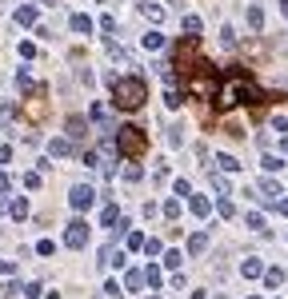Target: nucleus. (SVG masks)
<instances>
[{"instance_id": "1", "label": "nucleus", "mask_w": 288, "mask_h": 299, "mask_svg": "<svg viewBox=\"0 0 288 299\" xmlns=\"http://www.w3.org/2000/svg\"><path fill=\"white\" fill-rule=\"evenodd\" d=\"M108 84H112V104H116L120 112H136L144 100H148V84H144L140 76H108Z\"/></svg>"}, {"instance_id": "2", "label": "nucleus", "mask_w": 288, "mask_h": 299, "mask_svg": "<svg viewBox=\"0 0 288 299\" xmlns=\"http://www.w3.org/2000/svg\"><path fill=\"white\" fill-rule=\"evenodd\" d=\"M116 148H120V156L140 160L144 152H148V136H144L136 124H124V128H116Z\"/></svg>"}, {"instance_id": "3", "label": "nucleus", "mask_w": 288, "mask_h": 299, "mask_svg": "<svg viewBox=\"0 0 288 299\" xmlns=\"http://www.w3.org/2000/svg\"><path fill=\"white\" fill-rule=\"evenodd\" d=\"M64 243L80 252V248L88 243V224H84V220H72V224H68V231H64Z\"/></svg>"}, {"instance_id": "4", "label": "nucleus", "mask_w": 288, "mask_h": 299, "mask_svg": "<svg viewBox=\"0 0 288 299\" xmlns=\"http://www.w3.org/2000/svg\"><path fill=\"white\" fill-rule=\"evenodd\" d=\"M92 204H96V192L88 184H76V187H72V207H76V211H88Z\"/></svg>"}, {"instance_id": "5", "label": "nucleus", "mask_w": 288, "mask_h": 299, "mask_svg": "<svg viewBox=\"0 0 288 299\" xmlns=\"http://www.w3.org/2000/svg\"><path fill=\"white\" fill-rule=\"evenodd\" d=\"M12 20L20 24V28H32V24H36V8H32V4H20V8H16V16H12Z\"/></svg>"}, {"instance_id": "6", "label": "nucleus", "mask_w": 288, "mask_h": 299, "mask_svg": "<svg viewBox=\"0 0 288 299\" xmlns=\"http://www.w3.org/2000/svg\"><path fill=\"white\" fill-rule=\"evenodd\" d=\"M140 44H144V52H160V48H164V36L152 28V32H144V36H140Z\"/></svg>"}, {"instance_id": "7", "label": "nucleus", "mask_w": 288, "mask_h": 299, "mask_svg": "<svg viewBox=\"0 0 288 299\" xmlns=\"http://www.w3.org/2000/svg\"><path fill=\"white\" fill-rule=\"evenodd\" d=\"M248 28H252V32H260V28H264V8H260V4H248Z\"/></svg>"}, {"instance_id": "8", "label": "nucleus", "mask_w": 288, "mask_h": 299, "mask_svg": "<svg viewBox=\"0 0 288 299\" xmlns=\"http://www.w3.org/2000/svg\"><path fill=\"white\" fill-rule=\"evenodd\" d=\"M84 136H88V124H84L80 116H72L68 120V140H84Z\"/></svg>"}, {"instance_id": "9", "label": "nucleus", "mask_w": 288, "mask_h": 299, "mask_svg": "<svg viewBox=\"0 0 288 299\" xmlns=\"http://www.w3.org/2000/svg\"><path fill=\"white\" fill-rule=\"evenodd\" d=\"M68 152H72V140H64V136L48 144V156H68Z\"/></svg>"}, {"instance_id": "10", "label": "nucleus", "mask_w": 288, "mask_h": 299, "mask_svg": "<svg viewBox=\"0 0 288 299\" xmlns=\"http://www.w3.org/2000/svg\"><path fill=\"white\" fill-rule=\"evenodd\" d=\"M72 32H80V36H88V32H92V20H88L84 12H76V16H72Z\"/></svg>"}, {"instance_id": "11", "label": "nucleus", "mask_w": 288, "mask_h": 299, "mask_svg": "<svg viewBox=\"0 0 288 299\" xmlns=\"http://www.w3.org/2000/svg\"><path fill=\"white\" fill-rule=\"evenodd\" d=\"M240 271H244V279H256V276H264L260 259H244V263H240Z\"/></svg>"}, {"instance_id": "12", "label": "nucleus", "mask_w": 288, "mask_h": 299, "mask_svg": "<svg viewBox=\"0 0 288 299\" xmlns=\"http://www.w3.org/2000/svg\"><path fill=\"white\" fill-rule=\"evenodd\" d=\"M204 248H208V235H204V231H196V235L188 239V252L192 255H204Z\"/></svg>"}, {"instance_id": "13", "label": "nucleus", "mask_w": 288, "mask_h": 299, "mask_svg": "<svg viewBox=\"0 0 288 299\" xmlns=\"http://www.w3.org/2000/svg\"><path fill=\"white\" fill-rule=\"evenodd\" d=\"M140 12H144V16H148L152 24H160V20H164V8H160V4H140Z\"/></svg>"}, {"instance_id": "14", "label": "nucleus", "mask_w": 288, "mask_h": 299, "mask_svg": "<svg viewBox=\"0 0 288 299\" xmlns=\"http://www.w3.org/2000/svg\"><path fill=\"white\" fill-rule=\"evenodd\" d=\"M208 211H212V204H208L204 196H192V215H200V220H204Z\"/></svg>"}, {"instance_id": "15", "label": "nucleus", "mask_w": 288, "mask_h": 299, "mask_svg": "<svg viewBox=\"0 0 288 299\" xmlns=\"http://www.w3.org/2000/svg\"><path fill=\"white\" fill-rule=\"evenodd\" d=\"M144 279H148V287H160V279H164V271H160L156 263H148V267H144Z\"/></svg>"}, {"instance_id": "16", "label": "nucleus", "mask_w": 288, "mask_h": 299, "mask_svg": "<svg viewBox=\"0 0 288 299\" xmlns=\"http://www.w3.org/2000/svg\"><path fill=\"white\" fill-rule=\"evenodd\" d=\"M264 283H268V287H280V283H284V271H280V267H268V271H264Z\"/></svg>"}, {"instance_id": "17", "label": "nucleus", "mask_w": 288, "mask_h": 299, "mask_svg": "<svg viewBox=\"0 0 288 299\" xmlns=\"http://www.w3.org/2000/svg\"><path fill=\"white\" fill-rule=\"evenodd\" d=\"M216 168H220V172H236L240 164L232 160V156H228V152H220V156H216Z\"/></svg>"}, {"instance_id": "18", "label": "nucleus", "mask_w": 288, "mask_h": 299, "mask_svg": "<svg viewBox=\"0 0 288 299\" xmlns=\"http://www.w3.org/2000/svg\"><path fill=\"white\" fill-rule=\"evenodd\" d=\"M216 211H220L224 220H232V215H236V207H232V200H228V196H220V204H216Z\"/></svg>"}, {"instance_id": "19", "label": "nucleus", "mask_w": 288, "mask_h": 299, "mask_svg": "<svg viewBox=\"0 0 288 299\" xmlns=\"http://www.w3.org/2000/svg\"><path fill=\"white\" fill-rule=\"evenodd\" d=\"M8 211H12V220H24V215H28V204H24V200H12Z\"/></svg>"}, {"instance_id": "20", "label": "nucleus", "mask_w": 288, "mask_h": 299, "mask_svg": "<svg viewBox=\"0 0 288 299\" xmlns=\"http://www.w3.org/2000/svg\"><path fill=\"white\" fill-rule=\"evenodd\" d=\"M140 176H144V168H140V164H128V168H124V180H128V184H136Z\"/></svg>"}, {"instance_id": "21", "label": "nucleus", "mask_w": 288, "mask_h": 299, "mask_svg": "<svg viewBox=\"0 0 288 299\" xmlns=\"http://www.w3.org/2000/svg\"><path fill=\"white\" fill-rule=\"evenodd\" d=\"M244 224H248L252 231H264V215H260V211H248V220H244Z\"/></svg>"}, {"instance_id": "22", "label": "nucleus", "mask_w": 288, "mask_h": 299, "mask_svg": "<svg viewBox=\"0 0 288 299\" xmlns=\"http://www.w3.org/2000/svg\"><path fill=\"white\" fill-rule=\"evenodd\" d=\"M272 128L276 132H288V112H272Z\"/></svg>"}, {"instance_id": "23", "label": "nucleus", "mask_w": 288, "mask_h": 299, "mask_svg": "<svg viewBox=\"0 0 288 299\" xmlns=\"http://www.w3.org/2000/svg\"><path fill=\"white\" fill-rule=\"evenodd\" d=\"M116 220H120V215H116V207H104V211H100V224H104V228H112Z\"/></svg>"}, {"instance_id": "24", "label": "nucleus", "mask_w": 288, "mask_h": 299, "mask_svg": "<svg viewBox=\"0 0 288 299\" xmlns=\"http://www.w3.org/2000/svg\"><path fill=\"white\" fill-rule=\"evenodd\" d=\"M220 44H224V48H236V32H232V28H220Z\"/></svg>"}, {"instance_id": "25", "label": "nucleus", "mask_w": 288, "mask_h": 299, "mask_svg": "<svg viewBox=\"0 0 288 299\" xmlns=\"http://www.w3.org/2000/svg\"><path fill=\"white\" fill-rule=\"evenodd\" d=\"M0 120H4V124H12V120H16V104H12V100L0 108Z\"/></svg>"}, {"instance_id": "26", "label": "nucleus", "mask_w": 288, "mask_h": 299, "mask_svg": "<svg viewBox=\"0 0 288 299\" xmlns=\"http://www.w3.org/2000/svg\"><path fill=\"white\" fill-rule=\"evenodd\" d=\"M168 144H172V148H176V144H184V128H180V124H176V128H168Z\"/></svg>"}, {"instance_id": "27", "label": "nucleus", "mask_w": 288, "mask_h": 299, "mask_svg": "<svg viewBox=\"0 0 288 299\" xmlns=\"http://www.w3.org/2000/svg\"><path fill=\"white\" fill-rule=\"evenodd\" d=\"M180 100H184V92H176V88H168V96H164V104H168V108H180Z\"/></svg>"}, {"instance_id": "28", "label": "nucleus", "mask_w": 288, "mask_h": 299, "mask_svg": "<svg viewBox=\"0 0 288 299\" xmlns=\"http://www.w3.org/2000/svg\"><path fill=\"white\" fill-rule=\"evenodd\" d=\"M260 168H264V172H280V168H284V164L276 160V156H264V160H260Z\"/></svg>"}, {"instance_id": "29", "label": "nucleus", "mask_w": 288, "mask_h": 299, "mask_svg": "<svg viewBox=\"0 0 288 299\" xmlns=\"http://www.w3.org/2000/svg\"><path fill=\"white\" fill-rule=\"evenodd\" d=\"M144 283H148V279H144V271H128V287H132V291H136V287H144Z\"/></svg>"}, {"instance_id": "30", "label": "nucleus", "mask_w": 288, "mask_h": 299, "mask_svg": "<svg viewBox=\"0 0 288 299\" xmlns=\"http://www.w3.org/2000/svg\"><path fill=\"white\" fill-rule=\"evenodd\" d=\"M184 32L196 36V32H200V16H184Z\"/></svg>"}, {"instance_id": "31", "label": "nucleus", "mask_w": 288, "mask_h": 299, "mask_svg": "<svg viewBox=\"0 0 288 299\" xmlns=\"http://www.w3.org/2000/svg\"><path fill=\"white\" fill-rule=\"evenodd\" d=\"M16 271V259H0V279H8Z\"/></svg>"}, {"instance_id": "32", "label": "nucleus", "mask_w": 288, "mask_h": 299, "mask_svg": "<svg viewBox=\"0 0 288 299\" xmlns=\"http://www.w3.org/2000/svg\"><path fill=\"white\" fill-rule=\"evenodd\" d=\"M128 248H132V252H144V235H140V231L128 235Z\"/></svg>"}, {"instance_id": "33", "label": "nucleus", "mask_w": 288, "mask_h": 299, "mask_svg": "<svg viewBox=\"0 0 288 299\" xmlns=\"http://www.w3.org/2000/svg\"><path fill=\"white\" fill-rule=\"evenodd\" d=\"M164 215H168V220H176V215H180V200H168V204H164Z\"/></svg>"}, {"instance_id": "34", "label": "nucleus", "mask_w": 288, "mask_h": 299, "mask_svg": "<svg viewBox=\"0 0 288 299\" xmlns=\"http://www.w3.org/2000/svg\"><path fill=\"white\" fill-rule=\"evenodd\" d=\"M212 187L220 192V196H228V184H224V176H220V172H212Z\"/></svg>"}, {"instance_id": "35", "label": "nucleus", "mask_w": 288, "mask_h": 299, "mask_svg": "<svg viewBox=\"0 0 288 299\" xmlns=\"http://www.w3.org/2000/svg\"><path fill=\"white\" fill-rule=\"evenodd\" d=\"M56 252V243H52V239H40V243H36V255H52Z\"/></svg>"}, {"instance_id": "36", "label": "nucleus", "mask_w": 288, "mask_h": 299, "mask_svg": "<svg viewBox=\"0 0 288 299\" xmlns=\"http://www.w3.org/2000/svg\"><path fill=\"white\" fill-rule=\"evenodd\" d=\"M144 252H148V255H160V239H152V235H148V239H144Z\"/></svg>"}, {"instance_id": "37", "label": "nucleus", "mask_w": 288, "mask_h": 299, "mask_svg": "<svg viewBox=\"0 0 288 299\" xmlns=\"http://www.w3.org/2000/svg\"><path fill=\"white\" fill-rule=\"evenodd\" d=\"M24 187H40V172H28L24 176Z\"/></svg>"}, {"instance_id": "38", "label": "nucleus", "mask_w": 288, "mask_h": 299, "mask_svg": "<svg viewBox=\"0 0 288 299\" xmlns=\"http://www.w3.org/2000/svg\"><path fill=\"white\" fill-rule=\"evenodd\" d=\"M164 267H180V252H168L164 255Z\"/></svg>"}, {"instance_id": "39", "label": "nucleus", "mask_w": 288, "mask_h": 299, "mask_svg": "<svg viewBox=\"0 0 288 299\" xmlns=\"http://www.w3.org/2000/svg\"><path fill=\"white\" fill-rule=\"evenodd\" d=\"M20 56H24V60H28V56H36V44H32V40H24V44H20Z\"/></svg>"}, {"instance_id": "40", "label": "nucleus", "mask_w": 288, "mask_h": 299, "mask_svg": "<svg viewBox=\"0 0 288 299\" xmlns=\"http://www.w3.org/2000/svg\"><path fill=\"white\" fill-rule=\"evenodd\" d=\"M12 187V180H8V172H0V192H8Z\"/></svg>"}, {"instance_id": "41", "label": "nucleus", "mask_w": 288, "mask_h": 299, "mask_svg": "<svg viewBox=\"0 0 288 299\" xmlns=\"http://www.w3.org/2000/svg\"><path fill=\"white\" fill-rule=\"evenodd\" d=\"M12 160V148H0V164H8Z\"/></svg>"}, {"instance_id": "42", "label": "nucleus", "mask_w": 288, "mask_h": 299, "mask_svg": "<svg viewBox=\"0 0 288 299\" xmlns=\"http://www.w3.org/2000/svg\"><path fill=\"white\" fill-rule=\"evenodd\" d=\"M276 211H284V215H288V200H280V204H276Z\"/></svg>"}, {"instance_id": "43", "label": "nucleus", "mask_w": 288, "mask_h": 299, "mask_svg": "<svg viewBox=\"0 0 288 299\" xmlns=\"http://www.w3.org/2000/svg\"><path fill=\"white\" fill-rule=\"evenodd\" d=\"M188 299H208V295H204V291H192V295Z\"/></svg>"}, {"instance_id": "44", "label": "nucleus", "mask_w": 288, "mask_h": 299, "mask_svg": "<svg viewBox=\"0 0 288 299\" xmlns=\"http://www.w3.org/2000/svg\"><path fill=\"white\" fill-rule=\"evenodd\" d=\"M40 4H56V0H40Z\"/></svg>"}, {"instance_id": "45", "label": "nucleus", "mask_w": 288, "mask_h": 299, "mask_svg": "<svg viewBox=\"0 0 288 299\" xmlns=\"http://www.w3.org/2000/svg\"><path fill=\"white\" fill-rule=\"evenodd\" d=\"M152 299H156V295H152Z\"/></svg>"}]
</instances>
